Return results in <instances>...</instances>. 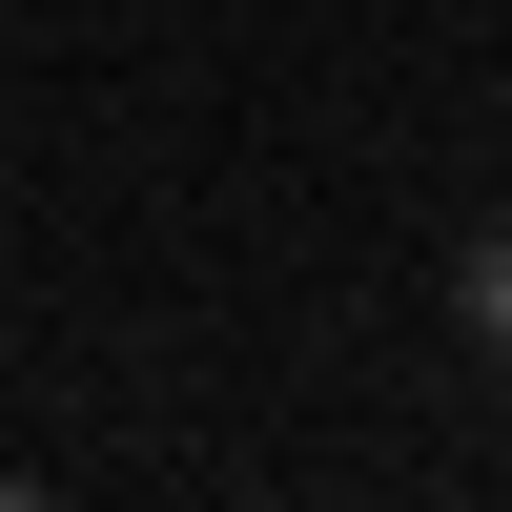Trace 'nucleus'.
Wrapping results in <instances>:
<instances>
[{
	"mask_svg": "<svg viewBox=\"0 0 512 512\" xmlns=\"http://www.w3.org/2000/svg\"><path fill=\"white\" fill-rule=\"evenodd\" d=\"M472 328H492V349H512V226L472 246Z\"/></svg>",
	"mask_w": 512,
	"mask_h": 512,
	"instance_id": "obj_1",
	"label": "nucleus"
}]
</instances>
